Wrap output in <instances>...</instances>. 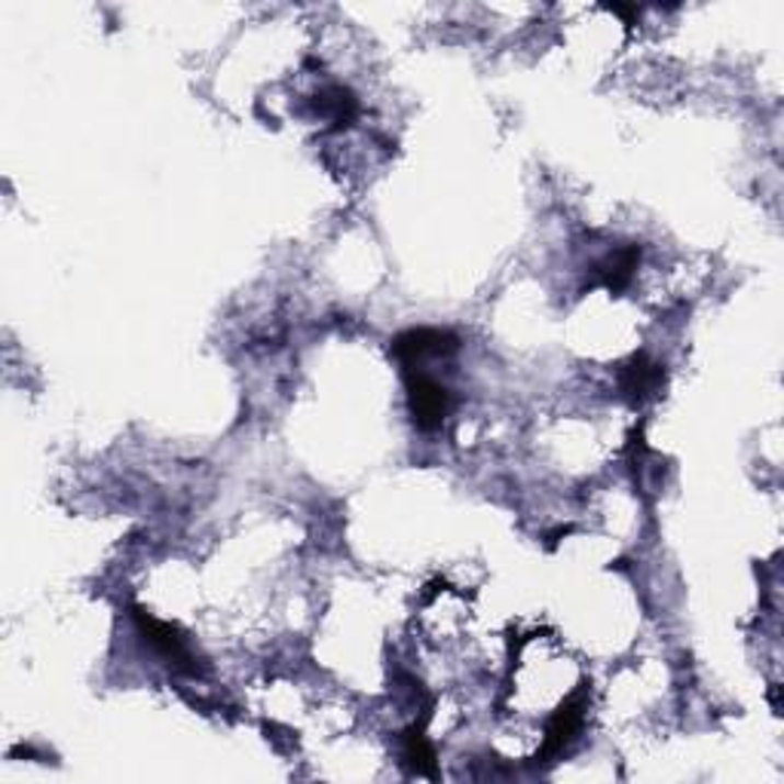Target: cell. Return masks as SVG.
Instances as JSON below:
<instances>
[{
  "mask_svg": "<svg viewBox=\"0 0 784 784\" xmlns=\"http://www.w3.org/2000/svg\"><path fill=\"white\" fill-rule=\"evenodd\" d=\"M586 711L588 699L583 693H576L574 699H567V702L552 714V720L545 726L543 757H558L561 751L579 736V729L586 724Z\"/></svg>",
  "mask_w": 784,
  "mask_h": 784,
  "instance_id": "obj_3",
  "label": "cell"
},
{
  "mask_svg": "<svg viewBox=\"0 0 784 784\" xmlns=\"http://www.w3.org/2000/svg\"><path fill=\"white\" fill-rule=\"evenodd\" d=\"M637 257H641V249H622L619 255H613L607 264H603L598 276H601V283L610 291H622V288L632 283L634 276V267H637Z\"/></svg>",
  "mask_w": 784,
  "mask_h": 784,
  "instance_id": "obj_7",
  "label": "cell"
},
{
  "mask_svg": "<svg viewBox=\"0 0 784 784\" xmlns=\"http://www.w3.org/2000/svg\"><path fill=\"white\" fill-rule=\"evenodd\" d=\"M405 760L417 772L436 775V751L429 748V741L423 736V726H414L411 733H405Z\"/></svg>",
  "mask_w": 784,
  "mask_h": 784,
  "instance_id": "obj_8",
  "label": "cell"
},
{
  "mask_svg": "<svg viewBox=\"0 0 784 784\" xmlns=\"http://www.w3.org/2000/svg\"><path fill=\"white\" fill-rule=\"evenodd\" d=\"M457 349V337L448 332H436V328H417V332L399 334L392 341V353L402 365L420 362L423 356H441V353H451Z\"/></svg>",
  "mask_w": 784,
  "mask_h": 784,
  "instance_id": "obj_4",
  "label": "cell"
},
{
  "mask_svg": "<svg viewBox=\"0 0 784 784\" xmlns=\"http://www.w3.org/2000/svg\"><path fill=\"white\" fill-rule=\"evenodd\" d=\"M407 402H411V414H414V423L426 429V433H433L438 429L445 417H448V411H451V395L448 390L436 383L433 378H426V374H411L407 378Z\"/></svg>",
  "mask_w": 784,
  "mask_h": 784,
  "instance_id": "obj_2",
  "label": "cell"
},
{
  "mask_svg": "<svg viewBox=\"0 0 784 784\" xmlns=\"http://www.w3.org/2000/svg\"><path fill=\"white\" fill-rule=\"evenodd\" d=\"M319 111H325L332 123L341 129V126H349V123L356 120V114H359V102H356V95L344 87H332V90H325L319 95Z\"/></svg>",
  "mask_w": 784,
  "mask_h": 784,
  "instance_id": "obj_6",
  "label": "cell"
},
{
  "mask_svg": "<svg viewBox=\"0 0 784 784\" xmlns=\"http://www.w3.org/2000/svg\"><path fill=\"white\" fill-rule=\"evenodd\" d=\"M136 625L141 637L151 644L169 665H175L178 671H187V675H196V659L191 647H187V641H184L182 634L175 632L172 625L166 622H160V619H153L151 613H145V610H138L136 607Z\"/></svg>",
  "mask_w": 784,
  "mask_h": 784,
  "instance_id": "obj_1",
  "label": "cell"
},
{
  "mask_svg": "<svg viewBox=\"0 0 784 784\" xmlns=\"http://www.w3.org/2000/svg\"><path fill=\"white\" fill-rule=\"evenodd\" d=\"M662 365L656 362H647L644 356H634L632 362L622 368V390L625 395H632V399H647L653 392L662 387Z\"/></svg>",
  "mask_w": 784,
  "mask_h": 784,
  "instance_id": "obj_5",
  "label": "cell"
}]
</instances>
